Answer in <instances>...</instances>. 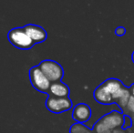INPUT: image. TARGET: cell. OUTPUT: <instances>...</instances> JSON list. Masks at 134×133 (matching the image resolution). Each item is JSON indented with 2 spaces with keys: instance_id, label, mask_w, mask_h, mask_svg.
Here are the masks:
<instances>
[{
  "instance_id": "4fadbf2b",
  "label": "cell",
  "mask_w": 134,
  "mask_h": 133,
  "mask_svg": "<svg viewBox=\"0 0 134 133\" xmlns=\"http://www.w3.org/2000/svg\"><path fill=\"white\" fill-rule=\"evenodd\" d=\"M93 133H112V130L109 129L105 124H103L100 120H98L92 128Z\"/></svg>"
},
{
  "instance_id": "3957f363",
  "label": "cell",
  "mask_w": 134,
  "mask_h": 133,
  "mask_svg": "<svg viewBox=\"0 0 134 133\" xmlns=\"http://www.w3.org/2000/svg\"><path fill=\"white\" fill-rule=\"evenodd\" d=\"M38 67L51 83L60 81L64 77L63 67L59 63L55 60L45 59L39 63Z\"/></svg>"
},
{
  "instance_id": "8fae6325",
  "label": "cell",
  "mask_w": 134,
  "mask_h": 133,
  "mask_svg": "<svg viewBox=\"0 0 134 133\" xmlns=\"http://www.w3.org/2000/svg\"><path fill=\"white\" fill-rule=\"evenodd\" d=\"M69 133H93V130L92 129L86 126L84 123L76 122L71 125L69 129Z\"/></svg>"
},
{
  "instance_id": "7a4b0ae2",
  "label": "cell",
  "mask_w": 134,
  "mask_h": 133,
  "mask_svg": "<svg viewBox=\"0 0 134 133\" xmlns=\"http://www.w3.org/2000/svg\"><path fill=\"white\" fill-rule=\"evenodd\" d=\"M28 77H29V80L32 87L36 90L41 93L48 94L50 86H51V82L48 79V78L45 76L44 73L41 71L38 66L32 67L29 69Z\"/></svg>"
},
{
  "instance_id": "5b68a950",
  "label": "cell",
  "mask_w": 134,
  "mask_h": 133,
  "mask_svg": "<svg viewBox=\"0 0 134 133\" xmlns=\"http://www.w3.org/2000/svg\"><path fill=\"white\" fill-rule=\"evenodd\" d=\"M124 117L125 114H123L121 111L119 110H112V111L109 112L106 115H104L99 120L105 124L109 129L111 130H115V129L122 128L124 122Z\"/></svg>"
},
{
  "instance_id": "5bb4252c",
  "label": "cell",
  "mask_w": 134,
  "mask_h": 133,
  "mask_svg": "<svg viewBox=\"0 0 134 133\" xmlns=\"http://www.w3.org/2000/svg\"><path fill=\"white\" fill-rule=\"evenodd\" d=\"M131 127H132V119H131V117L130 115H125L122 129L127 130H129L130 128H131Z\"/></svg>"
},
{
  "instance_id": "ba28073f",
  "label": "cell",
  "mask_w": 134,
  "mask_h": 133,
  "mask_svg": "<svg viewBox=\"0 0 134 133\" xmlns=\"http://www.w3.org/2000/svg\"><path fill=\"white\" fill-rule=\"evenodd\" d=\"M102 85L111 94L114 102H116L121 97L124 90L126 89V87H124L122 82L119 79H116V78H109L105 82H103Z\"/></svg>"
},
{
  "instance_id": "ffe728a7",
  "label": "cell",
  "mask_w": 134,
  "mask_h": 133,
  "mask_svg": "<svg viewBox=\"0 0 134 133\" xmlns=\"http://www.w3.org/2000/svg\"><path fill=\"white\" fill-rule=\"evenodd\" d=\"M131 59H132V61L134 62V51H133V53H132V56H131Z\"/></svg>"
},
{
  "instance_id": "6da1fadb",
  "label": "cell",
  "mask_w": 134,
  "mask_h": 133,
  "mask_svg": "<svg viewBox=\"0 0 134 133\" xmlns=\"http://www.w3.org/2000/svg\"><path fill=\"white\" fill-rule=\"evenodd\" d=\"M7 39L13 47L21 50H28L35 46L23 27H15L9 30L7 33Z\"/></svg>"
},
{
  "instance_id": "9a60e30c",
  "label": "cell",
  "mask_w": 134,
  "mask_h": 133,
  "mask_svg": "<svg viewBox=\"0 0 134 133\" xmlns=\"http://www.w3.org/2000/svg\"><path fill=\"white\" fill-rule=\"evenodd\" d=\"M125 109L127 110L128 112H130L131 115L134 114V97H132V96L131 97V99H130V100H129V102H128V105H127V107H126Z\"/></svg>"
},
{
  "instance_id": "e0dca14e",
  "label": "cell",
  "mask_w": 134,
  "mask_h": 133,
  "mask_svg": "<svg viewBox=\"0 0 134 133\" xmlns=\"http://www.w3.org/2000/svg\"><path fill=\"white\" fill-rule=\"evenodd\" d=\"M112 133H127V130H124V129H122V128H119V129L113 130Z\"/></svg>"
},
{
  "instance_id": "30bf717a",
  "label": "cell",
  "mask_w": 134,
  "mask_h": 133,
  "mask_svg": "<svg viewBox=\"0 0 134 133\" xmlns=\"http://www.w3.org/2000/svg\"><path fill=\"white\" fill-rule=\"evenodd\" d=\"M94 99L97 102L103 105H109L114 102L111 94L106 89V88L101 84L94 91Z\"/></svg>"
},
{
  "instance_id": "9c48e42d",
  "label": "cell",
  "mask_w": 134,
  "mask_h": 133,
  "mask_svg": "<svg viewBox=\"0 0 134 133\" xmlns=\"http://www.w3.org/2000/svg\"><path fill=\"white\" fill-rule=\"evenodd\" d=\"M69 88L68 87L67 84H65L64 82L57 81L51 83L49 89V92L48 95H52L54 97H58V98H67L69 96Z\"/></svg>"
},
{
  "instance_id": "277c9868",
  "label": "cell",
  "mask_w": 134,
  "mask_h": 133,
  "mask_svg": "<svg viewBox=\"0 0 134 133\" xmlns=\"http://www.w3.org/2000/svg\"><path fill=\"white\" fill-rule=\"evenodd\" d=\"M45 105L48 111L55 114H60L69 111L73 107L72 100L69 99V97L58 98V97H54L52 95H48V99H47Z\"/></svg>"
},
{
  "instance_id": "7c38bea8",
  "label": "cell",
  "mask_w": 134,
  "mask_h": 133,
  "mask_svg": "<svg viewBox=\"0 0 134 133\" xmlns=\"http://www.w3.org/2000/svg\"><path fill=\"white\" fill-rule=\"evenodd\" d=\"M131 97V91H130L129 89L126 88V89L124 90V92H123V94L121 95V97H120V98L116 101L117 105L119 106V108H120V109L121 110H124L126 108V107H127L128 102H129Z\"/></svg>"
},
{
  "instance_id": "ac0fdd59",
  "label": "cell",
  "mask_w": 134,
  "mask_h": 133,
  "mask_svg": "<svg viewBox=\"0 0 134 133\" xmlns=\"http://www.w3.org/2000/svg\"><path fill=\"white\" fill-rule=\"evenodd\" d=\"M130 91H131V96L134 97V84H133V85L131 87V89H130Z\"/></svg>"
},
{
  "instance_id": "d6986e66",
  "label": "cell",
  "mask_w": 134,
  "mask_h": 133,
  "mask_svg": "<svg viewBox=\"0 0 134 133\" xmlns=\"http://www.w3.org/2000/svg\"><path fill=\"white\" fill-rule=\"evenodd\" d=\"M131 119H132V126L134 127V114H132V116H131Z\"/></svg>"
},
{
  "instance_id": "52a82bcc",
  "label": "cell",
  "mask_w": 134,
  "mask_h": 133,
  "mask_svg": "<svg viewBox=\"0 0 134 133\" xmlns=\"http://www.w3.org/2000/svg\"><path fill=\"white\" fill-rule=\"evenodd\" d=\"M91 108L90 106L85 103H79L78 105L73 108L72 110V118L76 122L79 123H86L91 118Z\"/></svg>"
},
{
  "instance_id": "2e32d148",
  "label": "cell",
  "mask_w": 134,
  "mask_h": 133,
  "mask_svg": "<svg viewBox=\"0 0 134 133\" xmlns=\"http://www.w3.org/2000/svg\"><path fill=\"white\" fill-rule=\"evenodd\" d=\"M126 33V29L124 27H118L116 28V30H115V34H116L118 37H122V36H124Z\"/></svg>"
},
{
  "instance_id": "8992f818",
  "label": "cell",
  "mask_w": 134,
  "mask_h": 133,
  "mask_svg": "<svg viewBox=\"0 0 134 133\" xmlns=\"http://www.w3.org/2000/svg\"><path fill=\"white\" fill-rule=\"evenodd\" d=\"M23 27L35 45L45 42L48 38V33L45 30V28H43L40 26L35 25V24H27Z\"/></svg>"
}]
</instances>
